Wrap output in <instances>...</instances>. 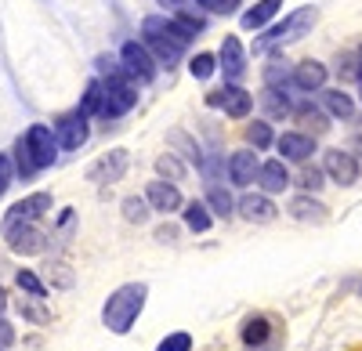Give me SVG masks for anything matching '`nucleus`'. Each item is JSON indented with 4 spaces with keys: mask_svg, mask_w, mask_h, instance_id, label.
I'll return each instance as SVG.
<instances>
[{
    "mask_svg": "<svg viewBox=\"0 0 362 351\" xmlns=\"http://www.w3.org/2000/svg\"><path fill=\"white\" fill-rule=\"evenodd\" d=\"M141 37H145V44L153 47V54L160 58L163 66H174L177 58L185 54V47L192 44V33H185L174 18H160V15L141 22Z\"/></svg>",
    "mask_w": 362,
    "mask_h": 351,
    "instance_id": "nucleus-1",
    "label": "nucleus"
},
{
    "mask_svg": "<svg viewBox=\"0 0 362 351\" xmlns=\"http://www.w3.org/2000/svg\"><path fill=\"white\" fill-rule=\"evenodd\" d=\"M145 294H148V290H145L141 282H127V286H119L116 294L105 301V311H102L105 326H109L112 333H127V330L134 326L138 311L145 308Z\"/></svg>",
    "mask_w": 362,
    "mask_h": 351,
    "instance_id": "nucleus-2",
    "label": "nucleus"
},
{
    "mask_svg": "<svg viewBox=\"0 0 362 351\" xmlns=\"http://www.w3.org/2000/svg\"><path fill=\"white\" fill-rule=\"evenodd\" d=\"M315 18H319V11H315V8H297L293 15H286V18H283V25L268 29V37H261V40L254 44V51H268L272 44H290V40H300V37H305L308 29L315 25Z\"/></svg>",
    "mask_w": 362,
    "mask_h": 351,
    "instance_id": "nucleus-3",
    "label": "nucleus"
},
{
    "mask_svg": "<svg viewBox=\"0 0 362 351\" xmlns=\"http://www.w3.org/2000/svg\"><path fill=\"white\" fill-rule=\"evenodd\" d=\"M138 95H134V87L127 83L124 73H109V80L102 83V109L98 116L102 120H116V116H124L127 109H134Z\"/></svg>",
    "mask_w": 362,
    "mask_h": 351,
    "instance_id": "nucleus-4",
    "label": "nucleus"
},
{
    "mask_svg": "<svg viewBox=\"0 0 362 351\" xmlns=\"http://www.w3.org/2000/svg\"><path fill=\"white\" fill-rule=\"evenodd\" d=\"M51 210V196L47 192H33V196H25V199H18L15 207L8 210V218H4V236H15L18 228H29L40 214H47Z\"/></svg>",
    "mask_w": 362,
    "mask_h": 351,
    "instance_id": "nucleus-5",
    "label": "nucleus"
},
{
    "mask_svg": "<svg viewBox=\"0 0 362 351\" xmlns=\"http://www.w3.org/2000/svg\"><path fill=\"white\" fill-rule=\"evenodd\" d=\"M18 145H22V153L29 156V163H33L37 170H40V167H51V163H54V156H58V153H54L58 138H54V134H51V127H44V124L29 127V131H25V138H22Z\"/></svg>",
    "mask_w": 362,
    "mask_h": 351,
    "instance_id": "nucleus-6",
    "label": "nucleus"
},
{
    "mask_svg": "<svg viewBox=\"0 0 362 351\" xmlns=\"http://www.w3.org/2000/svg\"><path fill=\"white\" fill-rule=\"evenodd\" d=\"M119 58H124L127 76H138V80H153V76H156V62H153V54H148L138 40H131V44L119 47Z\"/></svg>",
    "mask_w": 362,
    "mask_h": 351,
    "instance_id": "nucleus-7",
    "label": "nucleus"
},
{
    "mask_svg": "<svg viewBox=\"0 0 362 351\" xmlns=\"http://www.w3.org/2000/svg\"><path fill=\"white\" fill-rule=\"evenodd\" d=\"M206 102H210V105H221L228 116H235V120H243V116L250 112V105H254V98L243 91V87H235V83H225L221 91H214Z\"/></svg>",
    "mask_w": 362,
    "mask_h": 351,
    "instance_id": "nucleus-8",
    "label": "nucleus"
},
{
    "mask_svg": "<svg viewBox=\"0 0 362 351\" xmlns=\"http://www.w3.org/2000/svg\"><path fill=\"white\" fill-rule=\"evenodd\" d=\"M326 174L334 178L337 185H355L358 182V160L351 153H341V149H329L326 160H322Z\"/></svg>",
    "mask_w": 362,
    "mask_h": 351,
    "instance_id": "nucleus-9",
    "label": "nucleus"
},
{
    "mask_svg": "<svg viewBox=\"0 0 362 351\" xmlns=\"http://www.w3.org/2000/svg\"><path fill=\"white\" fill-rule=\"evenodd\" d=\"M87 134H90L87 112H80V109L58 120V145H62V149H80V145L87 141Z\"/></svg>",
    "mask_w": 362,
    "mask_h": 351,
    "instance_id": "nucleus-10",
    "label": "nucleus"
},
{
    "mask_svg": "<svg viewBox=\"0 0 362 351\" xmlns=\"http://www.w3.org/2000/svg\"><path fill=\"white\" fill-rule=\"evenodd\" d=\"M124 170H127V153L116 149V153L102 156L95 167H90V182H119V178H124Z\"/></svg>",
    "mask_w": 362,
    "mask_h": 351,
    "instance_id": "nucleus-11",
    "label": "nucleus"
},
{
    "mask_svg": "<svg viewBox=\"0 0 362 351\" xmlns=\"http://www.w3.org/2000/svg\"><path fill=\"white\" fill-rule=\"evenodd\" d=\"M221 69H225L228 80H239L247 73V54H243V44L235 37H225V44H221Z\"/></svg>",
    "mask_w": 362,
    "mask_h": 351,
    "instance_id": "nucleus-12",
    "label": "nucleus"
},
{
    "mask_svg": "<svg viewBox=\"0 0 362 351\" xmlns=\"http://www.w3.org/2000/svg\"><path fill=\"white\" fill-rule=\"evenodd\" d=\"M145 199L153 203V210H163V214H170V210L181 207V192L174 185H167V182H153V185L145 189Z\"/></svg>",
    "mask_w": 362,
    "mask_h": 351,
    "instance_id": "nucleus-13",
    "label": "nucleus"
},
{
    "mask_svg": "<svg viewBox=\"0 0 362 351\" xmlns=\"http://www.w3.org/2000/svg\"><path fill=\"white\" fill-rule=\"evenodd\" d=\"M257 170H261V163H257V156H254V153H235V156L228 160L232 185H250V182L257 178Z\"/></svg>",
    "mask_w": 362,
    "mask_h": 351,
    "instance_id": "nucleus-14",
    "label": "nucleus"
},
{
    "mask_svg": "<svg viewBox=\"0 0 362 351\" xmlns=\"http://www.w3.org/2000/svg\"><path fill=\"white\" fill-rule=\"evenodd\" d=\"M257 182H261V189H264V192H283V189L290 185V174H286L283 160H268V163H261Z\"/></svg>",
    "mask_w": 362,
    "mask_h": 351,
    "instance_id": "nucleus-15",
    "label": "nucleus"
},
{
    "mask_svg": "<svg viewBox=\"0 0 362 351\" xmlns=\"http://www.w3.org/2000/svg\"><path fill=\"white\" fill-rule=\"evenodd\" d=\"M276 145H279V153H283L286 160H297V163L308 160V156L315 153V141H312L308 134H283Z\"/></svg>",
    "mask_w": 362,
    "mask_h": 351,
    "instance_id": "nucleus-16",
    "label": "nucleus"
},
{
    "mask_svg": "<svg viewBox=\"0 0 362 351\" xmlns=\"http://www.w3.org/2000/svg\"><path fill=\"white\" fill-rule=\"evenodd\" d=\"M293 83L300 87V91H319V87L326 83V66L322 62H300L293 69Z\"/></svg>",
    "mask_w": 362,
    "mask_h": 351,
    "instance_id": "nucleus-17",
    "label": "nucleus"
},
{
    "mask_svg": "<svg viewBox=\"0 0 362 351\" xmlns=\"http://www.w3.org/2000/svg\"><path fill=\"white\" fill-rule=\"evenodd\" d=\"M239 210H243L247 221H272L276 218V203L268 196H243L239 199Z\"/></svg>",
    "mask_w": 362,
    "mask_h": 351,
    "instance_id": "nucleus-18",
    "label": "nucleus"
},
{
    "mask_svg": "<svg viewBox=\"0 0 362 351\" xmlns=\"http://www.w3.org/2000/svg\"><path fill=\"white\" fill-rule=\"evenodd\" d=\"M279 8H283V0H257V4L243 15V29H261L268 18H276Z\"/></svg>",
    "mask_w": 362,
    "mask_h": 351,
    "instance_id": "nucleus-19",
    "label": "nucleus"
},
{
    "mask_svg": "<svg viewBox=\"0 0 362 351\" xmlns=\"http://www.w3.org/2000/svg\"><path fill=\"white\" fill-rule=\"evenodd\" d=\"M8 239H11V250H18V254H40L44 250V232H37L33 225L18 228L15 236H8Z\"/></svg>",
    "mask_w": 362,
    "mask_h": 351,
    "instance_id": "nucleus-20",
    "label": "nucleus"
},
{
    "mask_svg": "<svg viewBox=\"0 0 362 351\" xmlns=\"http://www.w3.org/2000/svg\"><path fill=\"white\" fill-rule=\"evenodd\" d=\"M268 333H272L268 319H264V315H254V319H247V326H243V344H247V347H257V344L268 340Z\"/></svg>",
    "mask_w": 362,
    "mask_h": 351,
    "instance_id": "nucleus-21",
    "label": "nucleus"
},
{
    "mask_svg": "<svg viewBox=\"0 0 362 351\" xmlns=\"http://www.w3.org/2000/svg\"><path fill=\"white\" fill-rule=\"evenodd\" d=\"M290 214H293V218H300V221H308V218L322 221V218H326V214H322V207H319V203H312L308 196H297V199L290 203Z\"/></svg>",
    "mask_w": 362,
    "mask_h": 351,
    "instance_id": "nucleus-22",
    "label": "nucleus"
},
{
    "mask_svg": "<svg viewBox=\"0 0 362 351\" xmlns=\"http://www.w3.org/2000/svg\"><path fill=\"white\" fill-rule=\"evenodd\" d=\"M185 225L192 232H206L210 228V214H206L203 203H189V207H185Z\"/></svg>",
    "mask_w": 362,
    "mask_h": 351,
    "instance_id": "nucleus-23",
    "label": "nucleus"
},
{
    "mask_svg": "<svg viewBox=\"0 0 362 351\" xmlns=\"http://www.w3.org/2000/svg\"><path fill=\"white\" fill-rule=\"evenodd\" d=\"M98 109H102V83H98V80H90V83H87V95H83L80 112H87V116L95 112V116H98Z\"/></svg>",
    "mask_w": 362,
    "mask_h": 351,
    "instance_id": "nucleus-24",
    "label": "nucleus"
},
{
    "mask_svg": "<svg viewBox=\"0 0 362 351\" xmlns=\"http://www.w3.org/2000/svg\"><path fill=\"white\" fill-rule=\"evenodd\" d=\"M206 199H210V207H214V214H221V218H228V214H232V196H228L225 189H218V185H214V189L206 192Z\"/></svg>",
    "mask_w": 362,
    "mask_h": 351,
    "instance_id": "nucleus-25",
    "label": "nucleus"
},
{
    "mask_svg": "<svg viewBox=\"0 0 362 351\" xmlns=\"http://www.w3.org/2000/svg\"><path fill=\"white\" fill-rule=\"evenodd\" d=\"M326 109L334 116H351V98L344 91H326Z\"/></svg>",
    "mask_w": 362,
    "mask_h": 351,
    "instance_id": "nucleus-26",
    "label": "nucleus"
},
{
    "mask_svg": "<svg viewBox=\"0 0 362 351\" xmlns=\"http://www.w3.org/2000/svg\"><path fill=\"white\" fill-rule=\"evenodd\" d=\"M247 138H250L254 149H268V145H272V127L268 124H250L247 127Z\"/></svg>",
    "mask_w": 362,
    "mask_h": 351,
    "instance_id": "nucleus-27",
    "label": "nucleus"
},
{
    "mask_svg": "<svg viewBox=\"0 0 362 351\" xmlns=\"http://www.w3.org/2000/svg\"><path fill=\"white\" fill-rule=\"evenodd\" d=\"M214 66H218V62H214V54H196L189 69H192V76H196V80H206L210 73H214Z\"/></svg>",
    "mask_w": 362,
    "mask_h": 351,
    "instance_id": "nucleus-28",
    "label": "nucleus"
},
{
    "mask_svg": "<svg viewBox=\"0 0 362 351\" xmlns=\"http://www.w3.org/2000/svg\"><path fill=\"white\" fill-rule=\"evenodd\" d=\"M18 286L25 290V294H33V297H44V294H47V286H44L33 272H18Z\"/></svg>",
    "mask_w": 362,
    "mask_h": 351,
    "instance_id": "nucleus-29",
    "label": "nucleus"
},
{
    "mask_svg": "<svg viewBox=\"0 0 362 351\" xmlns=\"http://www.w3.org/2000/svg\"><path fill=\"white\" fill-rule=\"evenodd\" d=\"M156 351H192V337L189 333H170Z\"/></svg>",
    "mask_w": 362,
    "mask_h": 351,
    "instance_id": "nucleus-30",
    "label": "nucleus"
},
{
    "mask_svg": "<svg viewBox=\"0 0 362 351\" xmlns=\"http://www.w3.org/2000/svg\"><path fill=\"white\" fill-rule=\"evenodd\" d=\"M124 218H127V221H145V218H148V210H145V203H141L138 196L124 199Z\"/></svg>",
    "mask_w": 362,
    "mask_h": 351,
    "instance_id": "nucleus-31",
    "label": "nucleus"
},
{
    "mask_svg": "<svg viewBox=\"0 0 362 351\" xmlns=\"http://www.w3.org/2000/svg\"><path fill=\"white\" fill-rule=\"evenodd\" d=\"M196 4L206 8V11H214V15H232L239 8V0H196Z\"/></svg>",
    "mask_w": 362,
    "mask_h": 351,
    "instance_id": "nucleus-32",
    "label": "nucleus"
},
{
    "mask_svg": "<svg viewBox=\"0 0 362 351\" xmlns=\"http://www.w3.org/2000/svg\"><path fill=\"white\" fill-rule=\"evenodd\" d=\"M264 105H268L272 116H283V112H286V98H279L276 87H268V91H264Z\"/></svg>",
    "mask_w": 362,
    "mask_h": 351,
    "instance_id": "nucleus-33",
    "label": "nucleus"
},
{
    "mask_svg": "<svg viewBox=\"0 0 362 351\" xmlns=\"http://www.w3.org/2000/svg\"><path fill=\"white\" fill-rule=\"evenodd\" d=\"M156 167H160V174H167V178H181V174H185V167H181L174 156H160Z\"/></svg>",
    "mask_w": 362,
    "mask_h": 351,
    "instance_id": "nucleus-34",
    "label": "nucleus"
},
{
    "mask_svg": "<svg viewBox=\"0 0 362 351\" xmlns=\"http://www.w3.org/2000/svg\"><path fill=\"white\" fill-rule=\"evenodd\" d=\"M264 80H268V87H276L279 80H286V62H272V69L264 73Z\"/></svg>",
    "mask_w": 362,
    "mask_h": 351,
    "instance_id": "nucleus-35",
    "label": "nucleus"
},
{
    "mask_svg": "<svg viewBox=\"0 0 362 351\" xmlns=\"http://www.w3.org/2000/svg\"><path fill=\"white\" fill-rule=\"evenodd\" d=\"M11 185V160L0 153V196H4V189Z\"/></svg>",
    "mask_w": 362,
    "mask_h": 351,
    "instance_id": "nucleus-36",
    "label": "nucleus"
},
{
    "mask_svg": "<svg viewBox=\"0 0 362 351\" xmlns=\"http://www.w3.org/2000/svg\"><path fill=\"white\" fill-rule=\"evenodd\" d=\"M300 185H305V189H319V185H322V174H319L315 167H308L305 174H300Z\"/></svg>",
    "mask_w": 362,
    "mask_h": 351,
    "instance_id": "nucleus-37",
    "label": "nucleus"
},
{
    "mask_svg": "<svg viewBox=\"0 0 362 351\" xmlns=\"http://www.w3.org/2000/svg\"><path fill=\"white\" fill-rule=\"evenodd\" d=\"M18 311H22L25 319H33V323H44V319H47V315H44L37 304H18Z\"/></svg>",
    "mask_w": 362,
    "mask_h": 351,
    "instance_id": "nucleus-38",
    "label": "nucleus"
},
{
    "mask_svg": "<svg viewBox=\"0 0 362 351\" xmlns=\"http://www.w3.org/2000/svg\"><path fill=\"white\" fill-rule=\"evenodd\" d=\"M8 340H11V326L0 323V344H8Z\"/></svg>",
    "mask_w": 362,
    "mask_h": 351,
    "instance_id": "nucleus-39",
    "label": "nucleus"
},
{
    "mask_svg": "<svg viewBox=\"0 0 362 351\" xmlns=\"http://www.w3.org/2000/svg\"><path fill=\"white\" fill-rule=\"evenodd\" d=\"M160 4H170L174 11H181V0H160Z\"/></svg>",
    "mask_w": 362,
    "mask_h": 351,
    "instance_id": "nucleus-40",
    "label": "nucleus"
},
{
    "mask_svg": "<svg viewBox=\"0 0 362 351\" xmlns=\"http://www.w3.org/2000/svg\"><path fill=\"white\" fill-rule=\"evenodd\" d=\"M4 304H8V297H4V290H0V311H4Z\"/></svg>",
    "mask_w": 362,
    "mask_h": 351,
    "instance_id": "nucleus-41",
    "label": "nucleus"
}]
</instances>
